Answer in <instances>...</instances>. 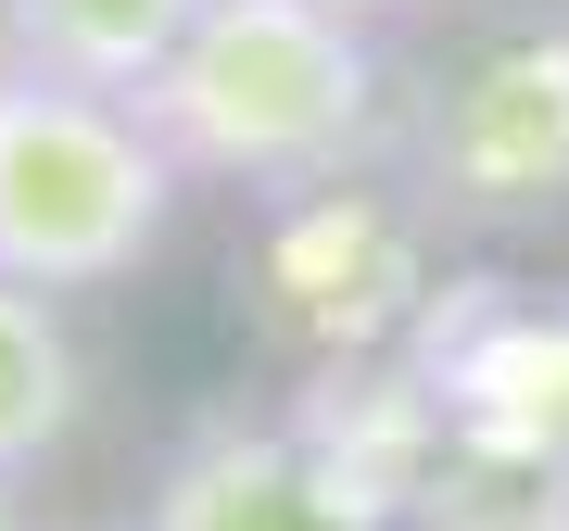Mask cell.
I'll list each match as a JSON object with an SVG mask.
<instances>
[{"label":"cell","instance_id":"4","mask_svg":"<svg viewBox=\"0 0 569 531\" xmlns=\"http://www.w3.org/2000/svg\"><path fill=\"white\" fill-rule=\"evenodd\" d=\"M430 405L468 430V455L519 481H569V304H507L443 354Z\"/></svg>","mask_w":569,"mask_h":531},{"label":"cell","instance_id":"3","mask_svg":"<svg viewBox=\"0 0 569 531\" xmlns=\"http://www.w3.org/2000/svg\"><path fill=\"white\" fill-rule=\"evenodd\" d=\"M418 203L468 228L569 203V26H531L456 63V89L418 127Z\"/></svg>","mask_w":569,"mask_h":531},{"label":"cell","instance_id":"2","mask_svg":"<svg viewBox=\"0 0 569 531\" xmlns=\"http://www.w3.org/2000/svg\"><path fill=\"white\" fill-rule=\"evenodd\" d=\"M178 152L127 89H77L39 63H0V279L26 291H114L178 228Z\"/></svg>","mask_w":569,"mask_h":531},{"label":"cell","instance_id":"8","mask_svg":"<svg viewBox=\"0 0 569 531\" xmlns=\"http://www.w3.org/2000/svg\"><path fill=\"white\" fill-rule=\"evenodd\" d=\"M342 13H355V26H392V13H418V0H342Z\"/></svg>","mask_w":569,"mask_h":531},{"label":"cell","instance_id":"1","mask_svg":"<svg viewBox=\"0 0 569 531\" xmlns=\"http://www.w3.org/2000/svg\"><path fill=\"white\" fill-rule=\"evenodd\" d=\"M140 114L190 190H329L380 140V39L342 0H203Z\"/></svg>","mask_w":569,"mask_h":531},{"label":"cell","instance_id":"9","mask_svg":"<svg viewBox=\"0 0 569 531\" xmlns=\"http://www.w3.org/2000/svg\"><path fill=\"white\" fill-rule=\"evenodd\" d=\"M0 531H39V519H26V481H0Z\"/></svg>","mask_w":569,"mask_h":531},{"label":"cell","instance_id":"7","mask_svg":"<svg viewBox=\"0 0 569 531\" xmlns=\"http://www.w3.org/2000/svg\"><path fill=\"white\" fill-rule=\"evenodd\" d=\"M203 0H0V63H39V77H77V89H127L164 51Z\"/></svg>","mask_w":569,"mask_h":531},{"label":"cell","instance_id":"5","mask_svg":"<svg viewBox=\"0 0 569 531\" xmlns=\"http://www.w3.org/2000/svg\"><path fill=\"white\" fill-rule=\"evenodd\" d=\"M329 519H342V493L317 481V455H305V443L216 418L203 443L164 469V493H152V519H140V531H329Z\"/></svg>","mask_w":569,"mask_h":531},{"label":"cell","instance_id":"6","mask_svg":"<svg viewBox=\"0 0 569 531\" xmlns=\"http://www.w3.org/2000/svg\"><path fill=\"white\" fill-rule=\"evenodd\" d=\"M89 418V354L63 329V291L0 279V481H39Z\"/></svg>","mask_w":569,"mask_h":531}]
</instances>
